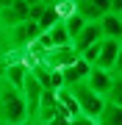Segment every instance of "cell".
I'll return each instance as SVG.
<instances>
[{"label":"cell","instance_id":"6da1fadb","mask_svg":"<svg viewBox=\"0 0 122 125\" xmlns=\"http://www.w3.org/2000/svg\"><path fill=\"white\" fill-rule=\"evenodd\" d=\"M0 120L3 122H14V125H28L22 89L11 86L3 75H0Z\"/></svg>","mask_w":122,"mask_h":125},{"label":"cell","instance_id":"7a4b0ae2","mask_svg":"<svg viewBox=\"0 0 122 125\" xmlns=\"http://www.w3.org/2000/svg\"><path fill=\"white\" fill-rule=\"evenodd\" d=\"M69 92H72V97L78 100V106H81V114L89 117V120L97 122V117L103 114V106H105V97H100L89 89L86 83H75V86H67Z\"/></svg>","mask_w":122,"mask_h":125},{"label":"cell","instance_id":"3957f363","mask_svg":"<svg viewBox=\"0 0 122 125\" xmlns=\"http://www.w3.org/2000/svg\"><path fill=\"white\" fill-rule=\"evenodd\" d=\"M42 83L33 78V72L28 70V75L22 81V97H25V111H28V125H36L39 117V103H42Z\"/></svg>","mask_w":122,"mask_h":125},{"label":"cell","instance_id":"277c9868","mask_svg":"<svg viewBox=\"0 0 122 125\" xmlns=\"http://www.w3.org/2000/svg\"><path fill=\"white\" fill-rule=\"evenodd\" d=\"M78 58H81V53H78L72 45H64V47H53V50H47V53H42L39 64H45V67L53 70V72H61V70H67L69 64H75Z\"/></svg>","mask_w":122,"mask_h":125},{"label":"cell","instance_id":"5b68a950","mask_svg":"<svg viewBox=\"0 0 122 125\" xmlns=\"http://www.w3.org/2000/svg\"><path fill=\"white\" fill-rule=\"evenodd\" d=\"M36 45L47 53V50H53V47L72 45V39H69V33H67V28H64V22H56L53 28H47V31L39 36V42H36Z\"/></svg>","mask_w":122,"mask_h":125},{"label":"cell","instance_id":"8992f818","mask_svg":"<svg viewBox=\"0 0 122 125\" xmlns=\"http://www.w3.org/2000/svg\"><path fill=\"white\" fill-rule=\"evenodd\" d=\"M83 83L89 86L94 94H100V97H108V89H111V83H114V72L100 70V67H92Z\"/></svg>","mask_w":122,"mask_h":125},{"label":"cell","instance_id":"52a82bcc","mask_svg":"<svg viewBox=\"0 0 122 125\" xmlns=\"http://www.w3.org/2000/svg\"><path fill=\"white\" fill-rule=\"evenodd\" d=\"M78 14L86 22H100L105 14H111L108 0H78Z\"/></svg>","mask_w":122,"mask_h":125},{"label":"cell","instance_id":"ba28073f","mask_svg":"<svg viewBox=\"0 0 122 125\" xmlns=\"http://www.w3.org/2000/svg\"><path fill=\"white\" fill-rule=\"evenodd\" d=\"M103 39V33H100V25L97 22H86L83 31L72 39V47L78 50V53H83V50H89L92 45H97V42Z\"/></svg>","mask_w":122,"mask_h":125},{"label":"cell","instance_id":"9c48e42d","mask_svg":"<svg viewBox=\"0 0 122 125\" xmlns=\"http://www.w3.org/2000/svg\"><path fill=\"white\" fill-rule=\"evenodd\" d=\"M119 47H122V42H114V39H100V58H97V64L94 67L100 70H114V61H117V53H119Z\"/></svg>","mask_w":122,"mask_h":125},{"label":"cell","instance_id":"30bf717a","mask_svg":"<svg viewBox=\"0 0 122 125\" xmlns=\"http://www.w3.org/2000/svg\"><path fill=\"white\" fill-rule=\"evenodd\" d=\"M89 64L83 61V58H78L75 64H69L67 70H61V78H64V86H75V83H83L86 75H89Z\"/></svg>","mask_w":122,"mask_h":125},{"label":"cell","instance_id":"8fae6325","mask_svg":"<svg viewBox=\"0 0 122 125\" xmlns=\"http://www.w3.org/2000/svg\"><path fill=\"white\" fill-rule=\"evenodd\" d=\"M100 33H103V39H114V42H122V17L117 14H105L103 20H100Z\"/></svg>","mask_w":122,"mask_h":125},{"label":"cell","instance_id":"7c38bea8","mask_svg":"<svg viewBox=\"0 0 122 125\" xmlns=\"http://www.w3.org/2000/svg\"><path fill=\"white\" fill-rule=\"evenodd\" d=\"M56 100L61 103V108H64V114L69 117V122H72V120H78V117H83V114H81V106H78V100L72 97V92H69L67 86L56 92Z\"/></svg>","mask_w":122,"mask_h":125},{"label":"cell","instance_id":"4fadbf2b","mask_svg":"<svg viewBox=\"0 0 122 125\" xmlns=\"http://www.w3.org/2000/svg\"><path fill=\"white\" fill-rule=\"evenodd\" d=\"M25 75H28V64L25 61H14V64H6L3 67V78L9 81L11 86H17V89H22Z\"/></svg>","mask_w":122,"mask_h":125},{"label":"cell","instance_id":"5bb4252c","mask_svg":"<svg viewBox=\"0 0 122 125\" xmlns=\"http://www.w3.org/2000/svg\"><path fill=\"white\" fill-rule=\"evenodd\" d=\"M97 125H122V106L105 103V106H103V114L97 117Z\"/></svg>","mask_w":122,"mask_h":125},{"label":"cell","instance_id":"9a60e30c","mask_svg":"<svg viewBox=\"0 0 122 125\" xmlns=\"http://www.w3.org/2000/svg\"><path fill=\"white\" fill-rule=\"evenodd\" d=\"M33 22H36V25L42 28V33H45L47 28H53L56 22H61V20H58V14H56V9H53V6H45V9H42V14L33 20Z\"/></svg>","mask_w":122,"mask_h":125},{"label":"cell","instance_id":"2e32d148","mask_svg":"<svg viewBox=\"0 0 122 125\" xmlns=\"http://www.w3.org/2000/svg\"><path fill=\"white\" fill-rule=\"evenodd\" d=\"M83 25H86V20L81 17V14H72L69 20H64V28H67V33H69V39H75L78 33L83 31Z\"/></svg>","mask_w":122,"mask_h":125},{"label":"cell","instance_id":"e0dca14e","mask_svg":"<svg viewBox=\"0 0 122 125\" xmlns=\"http://www.w3.org/2000/svg\"><path fill=\"white\" fill-rule=\"evenodd\" d=\"M105 103H114V106H122V75H114V83L108 89V97Z\"/></svg>","mask_w":122,"mask_h":125},{"label":"cell","instance_id":"ac0fdd59","mask_svg":"<svg viewBox=\"0 0 122 125\" xmlns=\"http://www.w3.org/2000/svg\"><path fill=\"white\" fill-rule=\"evenodd\" d=\"M114 75H122V47H119V53H117V61H114Z\"/></svg>","mask_w":122,"mask_h":125},{"label":"cell","instance_id":"d6986e66","mask_svg":"<svg viewBox=\"0 0 122 125\" xmlns=\"http://www.w3.org/2000/svg\"><path fill=\"white\" fill-rule=\"evenodd\" d=\"M108 3H111V14L122 17V0H108Z\"/></svg>","mask_w":122,"mask_h":125},{"label":"cell","instance_id":"ffe728a7","mask_svg":"<svg viewBox=\"0 0 122 125\" xmlns=\"http://www.w3.org/2000/svg\"><path fill=\"white\" fill-rule=\"evenodd\" d=\"M39 125H69L67 117H56V120H50V122H39Z\"/></svg>","mask_w":122,"mask_h":125},{"label":"cell","instance_id":"44dd1931","mask_svg":"<svg viewBox=\"0 0 122 125\" xmlns=\"http://www.w3.org/2000/svg\"><path fill=\"white\" fill-rule=\"evenodd\" d=\"M69 125H97L94 120H89V117H78V120H72Z\"/></svg>","mask_w":122,"mask_h":125},{"label":"cell","instance_id":"7402d4cb","mask_svg":"<svg viewBox=\"0 0 122 125\" xmlns=\"http://www.w3.org/2000/svg\"><path fill=\"white\" fill-rule=\"evenodd\" d=\"M11 3H14V0H0V11H3V9H9Z\"/></svg>","mask_w":122,"mask_h":125},{"label":"cell","instance_id":"603a6c76","mask_svg":"<svg viewBox=\"0 0 122 125\" xmlns=\"http://www.w3.org/2000/svg\"><path fill=\"white\" fill-rule=\"evenodd\" d=\"M0 125H14V122H3V120H0Z\"/></svg>","mask_w":122,"mask_h":125},{"label":"cell","instance_id":"cb8c5ba5","mask_svg":"<svg viewBox=\"0 0 122 125\" xmlns=\"http://www.w3.org/2000/svg\"><path fill=\"white\" fill-rule=\"evenodd\" d=\"M0 75H3V70H0Z\"/></svg>","mask_w":122,"mask_h":125},{"label":"cell","instance_id":"d4e9b609","mask_svg":"<svg viewBox=\"0 0 122 125\" xmlns=\"http://www.w3.org/2000/svg\"><path fill=\"white\" fill-rule=\"evenodd\" d=\"M75 3H78V0H75Z\"/></svg>","mask_w":122,"mask_h":125}]
</instances>
